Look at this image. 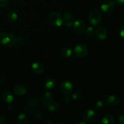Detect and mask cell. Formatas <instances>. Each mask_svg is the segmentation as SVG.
I'll return each instance as SVG.
<instances>
[{"mask_svg":"<svg viewBox=\"0 0 124 124\" xmlns=\"http://www.w3.org/2000/svg\"><path fill=\"white\" fill-rule=\"evenodd\" d=\"M114 122H115L114 117L110 114L105 115L102 119V123L104 124H113Z\"/></svg>","mask_w":124,"mask_h":124,"instance_id":"17","label":"cell"},{"mask_svg":"<svg viewBox=\"0 0 124 124\" xmlns=\"http://www.w3.org/2000/svg\"><path fill=\"white\" fill-rule=\"evenodd\" d=\"M46 107L49 110V111L54 112V111H58L59 109V105L56 102L53 100H50L47 102L46 105Z\"/></svg>","mask_w":124,"mask_h":124,"instance_id":"13","label":"cell"},{"mask_svg":"<svg viewBox=\"0 0 124 124\" xmlns=\"http://www.w3.org/2000/svg\"><path fill=\"white\" fill-rule=\"evenodd\" d=\"M52 94L50 92H47L44 94L43 100L46 101H48L50 100H52Z\"/></svg>","mask_w":124,"mask_h":124,"instance_id":"24","label":"cell"},{"mask_svg":"<svg viewBox=\"0 0 124 124\" xmlns=\"http://www.w3.org/2000/svg\"><path fill=\"white\" fill-rule=\"evenodd\" d=\"M17 122L19 124H27L29 122V119L26 115L21 113L17 116Z\"/></svg>","mask_w":124,"mask_h":124,"instance_id":"20","label":"cell"},{"mask_svg":"<svg viewBox=\"0 0 124 124\" xmlns=\"http://www.w3.org/2000/svg\"><path fill=\"white\" fill-rule=\"evenodd\" d=\"M64 101H65V102L68 103V102H70V99L69 98V97L67 96L66 98H65V99H64Z\"/></svg>","mask_w":124,"mask_h":124,"instance_id":"33","label":"cell"},{"mask_svg":"<svg viewBox=\"0 0 124 124\" xmlns=\"http://www.w3.org/2000/svg\"><path fill=\"white\" fill-rule=\"evenodd\" d=\"M27 104L31 107H36L41 104V102L38 98L33 97L27 99Z\"/></svg>","mask_w":124,"mask_h":124,"instance_id":"19","label":"cell"},{"mask_svg":"<svg viewBox=\"0 0 124 124\" xmlns=\"http://www.w3.org/2000/svg\"><path fill=\"white\" fill-rule=\"evenodd\" d=\"M55 86L56 82L53 79H48L45 82V88L48 90H52L55 87Z\"/></svg>","mask_w":124,"mask_h":124,"instance_id":"18","label":"cell"},{"mask_svg":"<svg viewBox=\"0 0 124 124\" xmlns=\"http://www.w3.org/2000/svg\"><path fill=\"white\" fill-rule=\"evenodd\" d=\"M71 98L75 101H79L82 98V94L79 92H75L71 95Z\"/></svg>","mask_w":124,"mask_h":124,"instance_id":"22","label":"cell"},{"mask_svg":"<svg viewBox=\"0 0 124 124\" xmlns=\"http://www.w3.org/2000/svg\"><path fill=\"white\" fill-rule=\"evenodd\" d=\"M73 27L77 33L82 34L85 30V24L81 19H77L73 23Z\"/></svg>","mask_w":124,"mask_h":124,"instance_id":"8","label":"cell"},{"mask_svg":"<svg viewBox=\"0 0 124 124\" xmlns=\"http://www.w3.org/2000/svg\"><path fill=\"white\" fill-rule=\"evenodd\" d=\"M9 1L8 0H0V7L1 8H6L8 6Z\"/></svg>","mask_w":124,"mask_h":124,"instance_id":"26","label":"cell"},{"mask_svg":"<svg viewBox=\"0 0 124 124\" xmlns=\"http://www.w3.org/2000/svg\"><path fill=\"white\" fill-rule=\"evenodd\" d=\"M119 103V99L118 97L114 95H110L105 100V104L107 106L110 107H116Z\"/></svg>","mask_w":124,"mask_h":124,"instance_id":"9","label":"cell"},{"mask_svg":"<svg viewBox=\"0 0 124 124\" xmlns=\"http://www.w3.org/2000/svg\"><path fill=\"white\" fill-rule=\"evenodd\" d=\"M102 19V15L98 10H93L88 15L89 21L92 25H97L100 23Z\"/></svg>","mask_w":124,"mask_h":124,"instance_id":"3","label":"cell"},{"mask_svg":"<svg viewBox=\"0 0 124 124\" xmlns=\"http://www.w3.org/2000/svg\"><path fill=\"white\" fill-rule=\"evenodd\" d=\"M115 5V1L113 0H106L102 4L101 8L104 13H109L114 10Z\"/></svg>","mask_w":124,"mask_h":124,"instance_id":"7","label":"cell"},{"mask_svg":"<svg viewBox=\"0 0 124 124\" xmlns=\"http://www.w3.org/2000/svg\"><path fill=\"white\" fill-rule=\"evenodd\" d=\"M31 69L37 75L41 74L44 70V65L40 62H35L31 65Z\"/></svg>","mask_w":124,"mask_h":124,"instance_id":"10","label":"cell"},{"mask_svg":"<svg viewBox=\"0 0 124 124\" xmlns=\"http://www.w3.org/2000/svg\"><path fill=\"white\" fill-rule=\"evenodd\" d=\"M94 33H95V30H94V27H93L90 26L87 29L86 33H87V36H89V37H92L94 35Z\"/></svg>","mask_w":124,"mask_h":124,"instance_id":"23","label":"cell"},{"mask_svg":"<svg viewBox=\"0 0 124 124\" xmlns=\"http://www.w3.org/2000/svg\"><path fill=\"white\" fill-rule=\"evenodd\" d=\"M46 123H47V124H53V121H52V120L51 119H48V120H47V121H46Z\"/></svg>","mask_w":124,"mask_h":124,"instance_id":"34","label":"cell"},{"mask_svg":"<svg viewBox=\"0 0 124 124\" xmlns=\"http://www.w3.org/2000/svg\"><path fill=\"white\" fill-rule=\"evenodd\" d=\"M0 28H1V24H0Z\"/></svg>","mask_w":124,"mask_h":124,"instance_id":"35","label":"cell"},{"mask_svg":"<svg viewBox=\"0 0 124 124\" xmlns=\"http://www.w3.org/2000/svg\"><path fill=\"white\" fill-rule=\"evenodd\" d=\"M73 84L70 81H64L62 82L60 86V92L62 94L68 96L71 93L73 90Z\"/></svg>","mask_w":124,"mask_h":124,"instance_id":"4","label":"cell"},{"mask_svg":"<svg viewBox=\"0 0 124 124\" xmlns=\"http://www.w3.org/2000/svg\"><path fill=\"white\" fill-rule=\"evenodd\" d=\"M107 35V31L104 28H99L96 31V36L100 40H104L106 39Z\"/></svg>","mask_w":124,"mask_h":124,"instance_id":"14","label":"cell"},{"mask_svg":"<svg viewBox=\"0 0 124 124\" xmlns=\"http://www.w3.org/2000/svg\"><path fill=\"white\" fill-rule=\"evenodd\" d=\"M115 3L117 6H122L124 5V0H115Z\"/></svg>","mask_w":124,"mask_h":124,"instance_id":"28","label":"cell"},{"mask_svg":"<svg viewBox=\"0 0 124 124\" xmlns=\"http://www.w3.org/2000/svg\"><path fill=\"white\" fill-rule=\"evenodd\" d=\"M13 99H14V98H13L12 94L8 91L3 92V93L2 94V101L7 104H10V103L12 102Z\"/></svg>","mask_w":124,"mask_h":124,"instance_id":"15","label":"cell"},{"mask_svg":"<svg viewBox=\"0 0 124 124\" xmlns=\"http://www.w3.org/2000/svg\"><path fill=\"white\" fill-rule=\"evenodd\" d=\"M13 91L15 94H16L17 96H22L26 94L27 92V88L24 85H18L15 87Z\"/></svg>","mask_w":124,"mask_h":124,"instance_id":"11","label":"cell"},{"mask_svg":"<svg viewBox=\"0 0 124 124\" xmlns=\"http://www.w3.org/2000/svg\"><path fill=\"white\" fill-rule=\"evenodd\" d=\"M35 116H36V118L39 119L42 118V117H43V115H42V114L40 112H36V114H35Z\"/></svg>","mask_w":124,"mask_h":124,"instance_id":"31","label":"cell"},{"mask_svg":"<svg viewBox=\"0 0 124 124\" xmlns=\"http://www.w3.org/2000/svg\"><path fill=\"white\" fill-rule=\"evenodd\" d=\"M74 53L79 58H83L88 53V48L85 45L78 44L74 48Z\"/></svg>","mask_w":124,"mask_h":124,"instance_id":"6","label":"cell"},{"mask_svg":"<svg viewBox=\"0 0 124 124\" xmlns=\"http://www.w3.org/2000/svg\"><path fill=\"white\" fill-rule=\"evenodd\" d=\"M7 19L10 23H15L18 19V15L14 11H10L7 14Z\"/></svg>","mask_w":124,"mask_h":124,"instance_id":"16","label":"cell"},{"mask_svg":"<svg viewBox=\"0 0 124 124\" xmlns=\"http://www.w3.org/2000/svg\"><path fill=\"white\" fill-rule=\"evenodd\" d=\"M48 20L52 25L56 27L61 26L64 23L63 18L60 13L57 12H51L48 16Z\"/></svg>","mask_w":124,"mask_h":124,"instance_id":"2","label":"cell"},{"mask_svg":"<svg viewBox=\"0 0 124 124\" xmlns=\"http://www.w3.org/2000/svg\"><path fill=\"white\" fill-rule=\"evenodd\" d=\"M120 35L124 39V25H122L120 29Z\"/></svg>","mask_w":124,"mask_h":124,"instance_id":"30","label":"cell"},{"mask_svg":"<svg viewBox=\"0 0 124 124\" xmlns=\"http://www.w3.org/2000/svg\"><path fill=\"white\" fill-rule=\"evenodd\" d=\"M25 114H26L27 115H30L31 113H32L33 111H32V110H31V108H29L25 109Z\"/></svg>","mask_w":124,"mask_h":124,"instance_id":"32","label":"cell"},{"mask_svg":"<svg viewBox=\"0 0 124 124\" xmlns=\"http://www.w3.org/2000/svg\"><path fill=\"white\" fill-rule=\"evenodd\" d=\"M61 54L64 58H69L72 55V51L69 47H64L61 50Z\"/></svg>","mask_w":124,"mask_h":124,"instance_id":"21","label":"cell"},{"mask_svg":"<svg viewBox=\"0 0 124 124\" xmlns=\"http://www.w3.org/2000/svg\"><path fill=\"white\" fill-rule=\"evenodd\" d=\"M97 117V114L95 111L91 109L85 110L82 115V119L85 122H92Z\"/></svg>","mask_w":124,"mask_h":124,"instance_id":"5","label":"cell"},{"mask_svg":"<svg viewBox=\"0 0 124 124\" xmlns=\"http://www.w3.org/2000/svg\"><path fill=\"white\" fill-rule=\"evenodd\" d=\"M64 19V23H65V25L68 27H70L73 25V16L72 13L70 12H65L64 13V16H63Z\"/></svg>","mask_w":124,"mask_h":124,"instance_id":"12","label":"cell"},{"mask_svg":"<svg viewBox=\"0 0 124 124\" xmlns=\"http://www.w3.org/2000/svg\"><path fill=\"white\" fill-rule=\"evenodd\" d=\"M17 41L15 35L8 33H0V44L6 47H12Z\"/></svg>","mask_w":124,"mask_h":124,"instance_id":"1","label":"cell"},{"mask_svg":"<svg viewBox=\"0 0 124 124\" xmlns=\"http://www.w3.org/2000/svg\"><path fill=\"white\" fill-rule=\"evenodd\" d=\"M118 122L120 124H124V113L119 115L118 117Z\"/></svg>","mask_w":124,"mask_h":124,"instance_id":"27","label":"cell"},{"mask_svg":"<svg viewBox=\"0 0 124 124\" xmlns=\"http://www.w3.org/2000/svg\"><path fill=\"white\" fill-rule=\"evenodd\" d=\"M6 121V116L3 115H0V124H4Z\"/></svg>","mask_w":124,"mask_h":124,"instance_id":"29","label":"cell"},{"mask_svg":"<svg viewBox=\"0 0 124 124\" xmlns=\"http://www.w3.org/2000/svg\"><path fill=\"white\" fill-rule=\"evenodd\" d=\"M94 107L96 110H101L104 108V103L102 101H98L94 105Z\"/></svg>","mask_w":124,"mask_h":124,"instance_id":"25","label":"cell"}]
</instances>
